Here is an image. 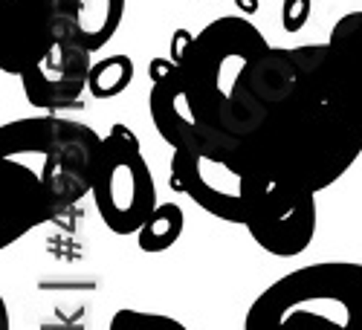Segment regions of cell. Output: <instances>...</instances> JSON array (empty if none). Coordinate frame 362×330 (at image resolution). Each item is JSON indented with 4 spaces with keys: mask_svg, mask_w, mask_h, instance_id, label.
<instances>
[{
    "mask_svg": "<svg viewBox=\"0 0 362 330\" xmlns=\"http://www.w3.org/2000/svg\"><path fill=\"white\" fill-rule=\"evenodd\" d=\"M232 139L261 177L319 194L362 154V90L327 41L269 47L235 90Z\"/></svg>",
    "mask_w": 362,
    "mask_h": 330,
    "instance_id": "6da1fadb",
    "label": "cell"
},
{
    "mask_svg": "<svg viewBox=\"0 0 362 330\" xmlns=\"http://www.w3.org/2000/svg\"><path fill=\"white\" fill-rule=\"evenodd\" d=\"M267 49V38L247 15L215 18L189 41L177 64L183 73L192 113L200 125L232 139L235 90Z\"/></svg>",
    "mask_w": 362,
    "mask_h": 330,
    "instance_id": "7a4b0ae2",
    "label": "cell"
},
{
    "mask_svg": "<svg viewBox=\"0 0 362 330\" xmlns=\"http://www.w3.org/2000/svg\"><path fill=\"white\" fill-rule=\"evenodd\" d=\"M168 186L194 200L212 218L247 226L269 179L247 163L244 148L235 139L197 122L174 148Z\"/></svg>",
    "mask_w": 362,
    "mask_h": 330,
    "instance_id": "3957f363",
    "label": "cell"
},
{
    "mask_svg": "<svg viewBox=\"0 0 362 330\" xmlns=\"http://www.w3.org/2000/svg\"><path fill=\"white\" fill-rule=\"evenodd\" d=\"M102 134L76 119L62 116H29L0 125V157H26L64 215L84 194H93Z\"/></svg>",
    "mask_w": 362,
    "mask_h": 330,
    "instance_id": "277c9868",
    "label": "cell"
},
{
    "mask_svg": "<svg viewBox=\"0 0 362 330\" xmlns=\"http://www.w3.org/2000/svg\"><path fill=\"white\" fill-rule=\"evenodd\" d=\"M290 319H325L362 330V264L322 261L269 284L244 316V330H279Z\"/></svg>",
    "mask_w": 362,
    "mask_h": 330,
    "instance_id": "5b68a950",
    "label": "cell"
},
{
    "mask_svg": "<svg viewBox=\"0 0 362 330\" xmlns=\"http://www.w3.org/2000/svg\"><path fill=\"white\" fill-rule=\"evenodd\" d=\"M93 203L102 223L113 235H136L160 206L142 145L122 122H116L102 139Z\"/></svg>",
    "mask_w": 362,
    "mask_h": 330,
    "instance_id": "8992f818",
    "label": "cell"
},
{
    "mask_svg": "<svg viewBox=\"0 0 362 330\" xmlns=\"http://www.w3.org/2000/svg\"><path fill=\"white\" fill-rule=\"evenodd\" d=\"M90 67H93V52H90L76 35V18L73 4L70 12L58 29L52 47L44 52L38 64H33L23 76V96L38 110H67L81 105V93L90 81Z\"/></svg>",
    "mask_w": 362,
    "mask_h": 330,
    "instance_id": "52a82bcc",
    "label": "cell"
},
{
    "mask_svg": "<svg viewBox=\"0 0 362 330\" xmlns=\"http://www.w3.org/2000/svg\"><path fill=\"white\" fill-rule=\"evenodd\" d=\"M316 223L319 208L313 191L281 186L269 179L244 229L264 252L276 258H296L313 244Z\"/></svg>",
    "mask_w": 362,
    "mask_h": 330,
    "instance_id": "ba28073f",
    "label": "cell"
},
{
    "mask_svg": "<svg viewBox=\"0 0 362 330\" xmlns=\"http://www.w3.org/2000/svg\"><path fill=\"white\" fill-rule=\"evenodd\" d=\"M70 0H0V70L23 76L52 47Z\"/></svg>",
    "mask_w": 362,
    "mask_h": 330,
    "instance_id": "9c48e42d",
    "label": "cell"
},
{
    "mask_svg": "<svg viewBox=\"0 0 362 330\" xmlns=\"http://www.w3.org/2000/svg\"><path fill=\"white\" fill-rule=\"evenodd\" d=\"M55 218V203L38 171L18 157H0V249Z\"/></svg>",
    "mask_w": 362,
    "mask_h": 330,
    "instance_id": "30bf717a",
    "label": "cell"
},
{
    "mask_svg": "<svg viewBox=\"0 0 362 330\" xmlns=\"http://www.w3.org/2000/svg\"><path fill=\"white\" fill-rule=\"evenodd\" d=\"M76 18V35L90 49L99 52L105 44L113 41L125 18L128 0H70Z\"/></svg>",
    "mask_w": 362,
    "mask_h": 330,
    "instance_id": "8fae6325",
    "label": "cell"
},
{
    "mask_svg": "<svg viewBox=\"0 0 362 330\" xmlns=\"http://www.w3.org/2000/svg\"><path fill=\"white\" fill-rule=\"evenodd\" d=\"M183 229H186L183 208H180L177 203H160L154 208V215H151L145 220V226L136 232V244H139L142 252H151V255L165 252L180 241Z\"/></svg>",
    "mask_w": 362,
    "mask_h": 330,
    "instance_id": "7c38bea8",
    "label": "cell"
},
{
    "mask_svg": "<svg viewBox=\"0 0 362 330\" xmlns=\"http://www.w3.org/2000/svg\"><path fill=\"white\" fill-rule=\"evenodd\" d=\"M131 81H134V58L125 52H113V55H105L102 61H93L87 93L102 102L116 99L131 87Z\"/></svg>",
    "mask_w": 362,
    "mask_h": 330,
    "instance_id": "4fadbf2b",
    "label": "cell"
},
{
    "mask_svg": "<svg viewBox=\"0 0 362 330\" xmlns=\"http://www.w3.org/2000/svg\"><path fill=\"white\" fill-rule=\"evenodd\" d=\"M327 44L334 47L339 61L345 64V70L351 73V78L362 90V9L342 15L334 23V29H330Z\"/></svg>",
    "mask_w": 362,
    "mask_h": 330,
    "instance_id": "5bb4252c",
    "label": "cell"
},
{
    "mask_svg": "<svg viewBox=\"0 0 362 330\" xmlns=\"http://www.w3.org/2000/svg\"><path fill=\"white\" fill-rule=\"evenodd\" d=\"M107 330H189V327L180 319L165 316V313H148V310L122 307V310H116L110 316Z\"/></svg>",
    "mask_w": 362,
    "mask_h": 330,
    "instance_id": "9a60e30c",
    "label": "cell"
},
{
    "mask_svg": "<svg viewBox=\"0 0 362 330\" xmlns=\"http://www.w3.org/2000/svg\"><path fill=\"white\" fill-rule=\"evenodd\" d=\"M313 0H284L281 4V26L287 33H301L310 20Z\"/></svg>",
    "mask_w": 362,
    "mask_h": 330,
    "instance_id": "2e32d148",
    "label": "cell"
},
{
    "mask_svg": "<svg viewBox=\"0 0 362 330\" xmlns=\"http://www.w3.org/2000/svg\"><path fill=\"white\" fill-rule=\"evenodd\" d=\"M279 330H342V327L334 322H325V319H290Z\"/></svg>",
    "mask_w": 362,
    "mask_h": 330,
    "instance_id": "e0dca14e",
    "label": "cell"
},
{
    "mask_svg": "<svg viewBox=\"0 0 362 330\" xmlns=\"http://www.w3.org/2000/svg\"><path fill=\"white\" fill-rule=\"evenodd\" d=\"M192 38H194L192 29H183V26L174 29V35H171V58H174V61H177L180 55H183V49L189 47V41H192Z\"/></svg>",
    "mask_w": 362,
    "mask_h": 330,
    "instance_id": "ac0fdd59",
    "label": "cell"
},
{
    "mask_svg": "<svg viewBox=\"0 0 362 330\" xmlns=\"http://www.w3.org/2000/svg\"><path fill=\"white\" fill-rule=\"evenodd\" d=\"M235 6L250 18V15H255V12H258V0H235Z\"/></svg>",
    "mask_w": 362,
    "mask_h": 330,
    "instance_id": "d6986e66",
    "label": "cell"
}]
</instances>
